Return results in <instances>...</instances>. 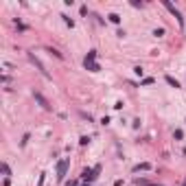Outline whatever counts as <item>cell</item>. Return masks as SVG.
<instances>
[{
  "label": "cell",
  "instance_id": "obj_15",
  "mask_svg": "<svg viewBox=\"0 0 186 186\" xmlns=\"http://www.w3.org/2000/svg\"><path fill=\"white\" fill-rule=\"evenodd\" d=\"M61 18H64V22H66V24L70 26V29H72V26H74V20H70L68 15H61Z\"/></svg>",
  "mask_w": 186,
  "mask_h": 186
},
{
  "label": "cell",
  "instance_id": "obj_20",
  "mask_svg": "<svg viewBox=\"0 0 186 186\" xmlns=\"http://www.w3.org/2000/svg\"><path fill=\"white\" fill-rule=\"evenodd\" d=\"M182 186H186V177H184V182H182Z\"/></svg>",
  "mask_w": 186,
  "mask_h": 186
},
{
  "label": "cell",
  "instance_id": "obj_9",
  "mask_svg": "<svg viewBox=\"0 0 186 186\" xmlns=\"http://www.w3.org/2000/svg\"><path fill=\"white\" fill-rule=\"evenodd\" d=\"M136 184H140V186H162V184H156V182H149V180H140V177L136 180Z\"/></svg>",
  "mask_w": 186,
  "mask_h": 186
},
{
  "label": "cell",
  "instance_id": "obj_12",
  "mask_svg": "<svg viewBox=\"0 0 186 186\" xmlns=\"http://www.w3.org/2000/svg\"><path fill=\"white\" fill-rule=\"evenodd\" d=\"M94 59H96V50H90V53L85 55V59H83V61H94Z\"/></svg>",
  "mask_w": 186,
  "mask_h": 186
},
{
  "label": "cell",
  "instance_id": "obj_16",
  "mask_svg": "<svg viewBox=\"0 0 186 186\" xmlns=\"http://www.w3.org/2000/svg\"><path fill=\"white\" fill-rule=\"evenodd\" d=\"M29 134H24V136H22V140H20V147H24V145H26V142H29Z\"/></svg>",
  "mask_w": 186,
  "mask_h": 186
},
{
  "label": "cell",
  "instance_id": "obj_19",
  "mask_svg": "<svg viewBox=\"0 0 186 186\" xmlns=\"http://www.w3.org/2000/svg\"><path fill=\"white\" fill-rule=\"evenodd\" d=\"M134 72H136L138 77H142V68H140V66H136V68H134Z\"/></svg>",
  "mask_w": 186,
  "mask_h": 186
},
{
  "label": "cell",
  "instance_id": "obj_10",
  "mask_svg": "<svg viewBox=\"0 0 186 186\" xmlns=\"http://www.w3.org/2000/svg\"><path fill=\"white\" fill-rule=\"evenodd\" d=\"M0 169H2V173H5V177H7V180H9V177H11V169H9V164H7V162H2V164H0Z\"/></svg>",
  "mask_w": 186,
  "mask_h": 186
},
{
  "label": "cell",
  "instance_id": "obj_6",
  "mask_svg": "<svg viewBox=\"0 0 186 186\" xmlns=\"http://www.w3.org/2000/svg\"><path fill=\"white\" fill-rule=\"evenodd\" d=\"M83 66L88 70H92V72H99V70H101V66H99L96 61H83Z\"/></svg>",
  "mask_w": 186,
  "mask_h": 186
},
{
  "label": "cell",
  "instance_id": "obj_18",
  "mask_svg": "<svg viewBox=\"0 0 186 186\" xmlns=\"http://www.w3.org/2000/svg\"><path fill=\"white\" fill-rule=\"evenodd\" d=\"M153 35H158V37H160V35H164V29H156V31H153Z\"/></svg>",
  "mask_w": 186,
  "mask_h": 186
},
{
  "label": "cell",
  "instance_id": "obj_8",
  "mask_svg": "<svg viewBox=\"0 0 186 186\" xmlns=\"http://www.w3.org/2000/svg\"><path fill=\"white\" fill-rule=\"evenodd\" d=\"M149 169H151V164H149V162H142V164H136V167H134V171H149Z\"/></svg>",
  "mask_w": 186,
  "mask_h": 186
},
{
  "label": "cell",
  "instance_id": "obj_1",
  "mask_svg": "<svg viewBox=\"0 0 186 186\" xmlns=\"http://www.w3.org/2000/svg\"><path fill=\"white\" fill-rule=\"evenodd\" d=\"M70 167V158H64V160H59L57 164V182H64L66 180V171Z\"/></svg>",
  "mask_w": 186,
  "mask_h": 186
},
{
  "label": "cell",
  "instance_id": "obj_7",
  "mask_svg": "<svg viewBox=\"0 0 186 186\" xmlns=\"http://www.w3.org/2000/svg\"><path fill=\"white\" fill-rule=\"evenodd\" d=\"M164 79H167V83H169V85H171V88H175V90H177V88H180V81H177V79H173V77H171V74H167V77H164Z\"/></svg>",
  "mask_w": 186,
  "mask_h": 186
},
{
  "label": "cell",
  "instance_id": "obj_17",
  "mask_svg": "<svg viewBox=\"0 0 186 186\" xmlns=\"http://www.w3.org/2000/svg\"><path fill=\"white\" fill-rule=\"evenodd\" d=\"M79 142H81V145H88L90 138H88V136H81V138H79Z\"/></svg>",
  "mask_w": 186,
  "mask_h": 186
},
{
  "label": "cell",
  "instance_id": "obj_11",
  "mask_svg": "<svg viewBox=\"0 0 186 186\" xmlns=\"http://www.w3.org/2000/svg\"><path fill=\"white\" fill-rule=\"evenodd\" d=\"M107 18H110V22H114V24H118V22H121V15H118V13H110Z\"/></svg>",
  "mask_w": 186,
  "mask_h": 186
},
{
  "label": "cell",
  "instance_id": "obj_5",
  "mask_svg": "<svg viewBox=\"0 0 186 186\" xmlns=\"http://www.w3.org/2000/svg\"><path fill=\"white\" fill-rule=\"evenodd\" d=\"M99 173H101V164L92 167V173H90V177H88V184H92V182L96 180V177H99Z\"/></svg>",
  "mask_w": 186,
  "mask_h": 186
},
{
  "label": "cell",
  "instance_id": "obj_14",
  "mask_svg": "<svg viewBox=\"0 0 186 186\" xmlns=\"http://www.w3.org/2000/svg\"><path fill=\"white\" fill-rule=\"evenodd\" d=\"M173 138H175V140H182V138H184V132H182V129H175V134H173Z\"/></svg>",
  "mask_w": 186,
  "mask_h": 186
},
{
  "label": "cell",
  "instance_id": "obj_4",
  "mask_svg": "<svg viewBox=\"0 0 186 186\" xmlns=\"http://www.w3.org/2000/svg\"><path fill=\"white\" fill-rule=\"evenodd\" d=\"M33 96H35V101H37V103H39V105H42L44 110H50V103L46 101V96H44L42 92H33Z\"/></svg>",
  "mask_w": 186,
  "mask_h": 186
},
{
  "label": "cell",
  "instance_id": "obj_2",
  "mask_svg": "<svg viewBox=\"0 0 186 186\" xmlns=\"http://www.w3.org/2000/svg\"><path fill=\"white\" fill-rule=\"evenodd\" d=\"M162 5H164V7H167V9H169V11H171V13L177 18V24H180V26H184V18H182V13H180V11H177L175 7L171 5V2H169V0H162Z\"/></svg>",
  "mask_w": 186,
  "mask_h": 186
},
{
  "label": "cell",
  "instance_id": "obj_13",
  "mask_svg": "<svg viewBox=\"0 0 186 186\" xmlns=\"http://www.w3.org/2000/svg\"><path fill=\"white\" fill-rule=\"evenodd\" d=\"M151 83H153V77H145L140 81V85H151Z\"/></svg>",
  "mask_w": 186,
  "mask_h": 186
},
{
  "label": "cell",
  "instance_id": "obj_3",
  "mask_svg": "<svg viewBox=\"0 0 186 186\" xmlns=\"http://www.w3.org/2000/svg\"><path fill=\"white\" fill-rule=\"evenodd\" d=\"M29 59H31V61H33V64H35V66H37V70H39V72H42V74H44V77H46V79H48V77H50V74H48V70H46V68H44V64H42V61H39V59H37V57H35V55H33V53H29Z\"/></svg>",
  "mask_w": 186,
  "mask_h": 186
},
{
  "label": "cell",
  "instance_id": "obj_21",
  "mask_svg": "<svg viewBox=\"0 0 186 186\" xmlns=\"http://www.w3.org/2000/svg\"><path fill=\"white\" fill-rule=\"evenodd\" d=\"M184 156H186V147H184Z\"/></svg>",
  "mask_w": 186,
  "mask_h": 186
}]
</instances>
